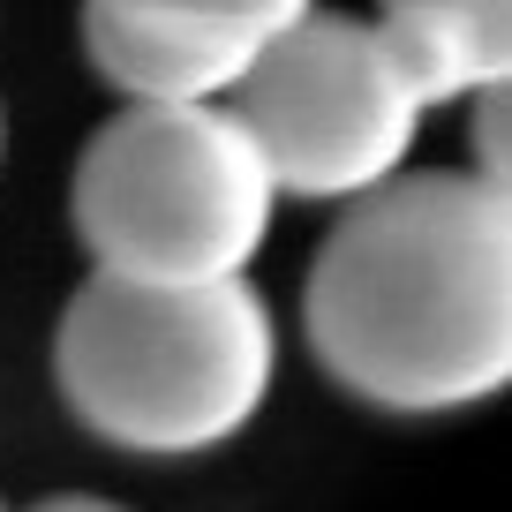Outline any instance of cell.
Segmentation results:
<instances>
[{
	"mask_svg": "<svg viewBox=\"0 0 512 512\" xmlns=\"http://www.w3.org/2000/svg\"><path fill=\"white\" fill-rule=\"evenodd\" d=\"M38 512H121V505H106V497H53V505H38Z\"/></svg>",
	"mask_w": 512,
	"mask_h": 512,
	"instance_id": "cell-8",
	"label": "cell"
},
{
	"mask_svg": "<svg viewBox=\"0 0 512 512\" xmlns=\"http://www.w3.org/2000/svg\"><path fill=\"white\" fill-rule=\"evenodd\" d=\"M272 362V309L241 279L144 287L98 272L53 339V377L76 422L151 460L226 445L264 407Z\"/></svg>",
	"mask_w": 512,
	"mask_h": 512,
	"instance_id": "cell-2",
	"label": "cell"
},
{
	"mask_svg": "<svg viewBox=\"0 0 512 512\" xmlns=\"http://www.w3.org/2000/svg\"><path fill=\"white\" fill-rule=\"evenodd\" d=\"M226 106L256 136L272 189L324 204V196H362L400 174L430 98L400 61V46L384 38V23L309 8L256 46Z\"/></svg>",
	"mask_w": 512,
	"mask_h": 512,
	"instance_id": "cell-4",
	"label": "cell"
},
{
	"mask_svg": "<svg viewBox=\"0 0 512 512\" xmlns=\"http://www.w3.org/2000/svg\"><path fill=\"white\" fill-rule=\"evenodd\" d=\"M377 23L430 106L475 98L512 76V0H384Z\"/></svg>",
	"mask_w": 512,
	"mask_h": 512,
	"instance_id": "cell-6",
	"label": "cell"
},
{
	"mask_svg": "<svg viewBox=\"0 0 512 512\" xmlns=\"http://www.w3.org/2000/svg\"><path fill=\"white\" fill-rule=\"evenodd\" d=\"M302 324L354 400L452 415L512 377V196L482 174H392L309 264Z\"/></svg>",
	"mask_w": 512,
	"mask_h": 512,
	"instance_id": "cell-1",
	"label": "cell"
},
{
	"mask_svg": "<svg viewBox=\"0 0 512 512\" xmlns=\"http://www.w3.org/2000/svg\"><path fill=\"white\" fill-rule=\"evenodd\" d=\"M151 8H174V16H204V23H234L249 38L287 31L294 16H309L317 0H151Z\"/></svg>",
	"mask_w": 512,
	"mask_h": 512,
	"instance_id": "cell-7",
	"label": "cell"
},
{
	"mask_svg": "<svg viewBox=\"0 0 512 512\" xmlns=\"http://www.w3.org/2000/svg\"><path fill=\"white\" fill-rule=\"evenodd\" d=\"M83 46L128 106H211L241 83L264 38L151 0H83Z\"/></svg>",
	"mask_w": 512,
	"mask_h": 512,
	"instance_id": "cell-5",
	"label": "cell"
},
{
	"mask_svg": "<svg viewBox=\"0 0 512 512\" xmlns=\"http://www.w3.org/2000/svg\"><path fill=\"white\" fill-rule=\"evenodd\" d=\"M0 144H8V128H0Z\"/></svg>",
	"mask_w": 512,
	"mask_h": 512,
	"instance_id": "cell-9",
	"label": "cell"
},
{
	"mask_svg": "<svg viewBox=\"0 0 512 512\" xmlns=\"http://www.w3.org/2000/svg\"><path fill=\"white\" fill-rule=\"evenodd\" d=\"M272 166L226 98L121 106L76 166V234L106 279H241L272 234Z\"/></svg>",
	"mask_w": 512,
	"mask_h": 512,
	"instance_id": "cell-3",
	"label": "cell"
}]
</instances>
